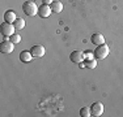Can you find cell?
I'll return each mask as SVG.
<instances>
[{
	"label": "cell",
	"mask_w": 123,
	"mask_h": 117,
	"mask_svg": "<svg viewBox=\"0 0 123 117\" xmlns=\"http://www.w3.org/2000/svg\"><path fill=\"white\" fill-rule=\"evenodd\" d=\"M38 9H39V8L37 7V4L34 1H31V0H28V1H25L24 4H22V11H24V13L29 17H33V16H36V14H38Z\"/></svg>",
	"instance_id": "obj_1"
},
{
	"label": "cell",
	"mask_w": 123,
	"mask_h": 117,
	"mask_svg": "<svg viewBox=\"0 0 123 117\" xmlns=\"http://www.w3.org/2000/svg\"><path fill=\"white\" fill-rule=\"evenodd\" d=\"M109 55V47L106 44H101V46H97V48L93 51V56H94L97 60H104V58L107 57Z\"/></svg>",
	"instance_id": "obj_2"
},
{
	"label": "cell",
	"mask_w": 123,
	"mask_h": 117,
	"mask_svg": "<svg viewBox=\"0 0 123 117\" xmlns=\"http://www.w3.org/2000/svg\"><path fill=\"white\" fill-rule=\"evenodd\" d=\"M16 29H14L13 23H9V22H3L0 25V33H1L3 37H11V35L14 34Z\"/></svg>",
	"instance_id": "obj_3"
},
{
	"label": "cell",
	"mask_w": 123,
	"mask_h": 117,
	"mask_svg": "<svg viewBox=\"0 0 123 117\" xmlns=\"http://www.w3.org/2000/svg\"><path fill=\"white\" fill-rule=\"evenodd\" d=\"M14 49V43L11 40H3L0 43V52L1 53H11Z\"/></svg>",
	"instance_id": "obj_4"
},
{
	"label": "cell",
	"mask_w": 123,
	"mask_h": 117,
	"mask_svg": "<svg viewBox=\"0 0 123 117\" xmlns=\"http://www.w3.org/2000/svg\"><path fill=\"white\" fill-rule=\"evenodd\" d=\"M90 112H92V116L99 117L102 113H104V104H102L101 101H96V103H93L92 107H90Z\"/></svg>",
	"instance_id": "obj_5"
},
{
	"label": "cell",
	"mask_w": 123,
	"mask_h": 117,
	"mask_svg": "<svg viewBox=\"0 0 123 117\" xmlns=\"http://www.w3.org/2000/svg\"><path fill=\"white\" fill-rule=\"evenodd\" d=\"M69 58H71L72 63L80 64V63H83L84 58H85V53H84L83 51H79V49H76V51H74L71 55H69Z\"/></svg>",
	"instance_id": "obj_6"
},
{
	"label": "cell",
	"mask_w": 123,
	"mask_h": 117,
	"mask_svg": "<svg viewBox=\"0 0 123 117\" xmlns=\"http://www.w3.org/2000/svg\"><path fill=\"white\" fill-rule=\"evenodd\" d=\"M30 52H31V55H33V57H42V56H45V53H46V51H45V47L43 46H39V44H36V46H33L30 48Z\"/></svg>",
	"instance_id": "obj_7"
},
{
	"label": "cell",
	"mask_w": 123,
	"mask_h": 117,
	"mask_svg": "<svg viewBox=\"0 0 123 117\" xmlns=\"http://www.w3.org/2000/svg\"><path fill=\"white\" fill-rule=\"evenodd\" d=\"M51 7L47 4H42L39 7V9H38V14H39V17H42V18H47L50 17V14H51Z\"/></svg>",
	"instance_id": "obj_8"
},
{
	"label": "cell",
	"mask_w": 123,
	"mask_h": 117,
	"mask_svg": "<svg viewBox=\"0 0 123 117\" xmlns=\"http://www.w3.org/2000/svg\"><path fill=\"white\" fill-rule=\"evenodd\" d=\"M90 40H92L93 44H96V46H101V44H104V43H105V37H104L102 34H99V33H96V34H93V35H92Z\"/></svg>",
	"instance_id": "obj_9"
},
{
	"label": "cell",
	"mask_w": 123,
	"mask_h": 117,
	"mask_svg": "<svg viewBox=\"0 0 123 117\" xmlns=\"http://www.w3.org/2000/svg\"><path fill=\"white\" fill-rule=\"evenodd\" d=\"M18 57H20V61H21V63L28 64V63H30V61H31L33 55H31L30 51H21V52H20V56Z\"/></svg>",
	"instance_id": "obj_10"
},
{
	"label": "cell",
	"mask_w": 123,
	"mask_h": 117,
	"mask_svg": "<svg viewBox=\"0 0 123 117\" xmlns=\"http://www.w3.org/2000/svg\"><path fill=\"white\" fill-rule=\"evenodd\" d=\"M17 20V17H16V13H14L13 11H7L4 13V21L5 22H9V23H13L14 21Z\"/></svg>",
	"instance_id": "obj_11"
},
{
	"label": "cell",
	"mask_w": 123,
	"mask_h": 117,
	"mask_svg": "<svg viewBox=\"0 0 123 117\" xmlns=\"http://www.w3.org/2000/svg\"><path fill=\"white\" fill-rule=\"evenodd\" d=\"M51 7V11L54 12V13H60L62 11H63V4H62L60 1H52V4L50 5Z\"/></svg>",
	"instance_id": "obj_12"
},
{
	"label": "cell",
	"mask_w": 123,
	"mask_h": 117,
	"mask_svg": "<svg viewBox=\"0 0 123 117\" xmlns=\"http://www.w3.org/2000/svg\"><path fill=\"white\" fill-rule=\"evenodd\" d=\"M13 26H14V29H16V30H22V29L25 27V20L17 18L16 21L13 22Z\"/></svg>",
	"instance_id": "obj_13"
},
{
	"label": "cell",
	"mask_w": 123,
	"mask_h": 117,
	"mask_svg": "<svg viewBox=\"0 0 123 117\" xmlns=\"http://www.w3.org/2000/svg\"><path fill=\"white\" fill-rule=\"evenodd\" d=\"M84 65H85V68H89V69H94L96 66H97V61L94 60V58H88V60L84 63Z\"/></svg>",
	"instance_id": "obj_14"
},
{
	"label": "cell",
	"mask_w": 123,
	"mask_h": 117,
	"mask_svg": "<svg viewBox=\"0 0 123 117\" xmlns=\"http://www.w3.org/2000/svg\"><path fill=\"white\" fill-rule=\"evenodd\" d=\"M80 116H81V117H89V116H92L90 108H89V107H83V108L80 109Z\"/></svg>",
	"instance_id": "obj_15"
},
{
	"label": "cell",
	"mask_w": 123,
	"mask_h": 117,
	"mask_svg": "<svg viewBox=\"0 0 123 117\" xmlns=\"http://www.w3.org/2000/svg\"><path fill=\"white\" fill-rule=\"evenodd\" d=\"M9 40H11V42H13L14 44H17V43H20V42H21V37H20L18 34H16V33H14L13 35H11V37H9Z\"/></svg>",
	"instance_id": "obj_16"
},
{
	"label": "cell",
	"mask_w": 123,
	"mask_h": 117,
	"mask_svg": "<svg viewBox=\"0 0 123 117\" xmlns=\"http://www.w3.org/2000/svg\"><path fill=\"white\" fill-rule=\"evenodd\" d=\"M52 1H54V0H42L43 4H47V5H51V4H52Z\"/></svg>",
	"instance_id": "obj_17"
}]
</instances>
